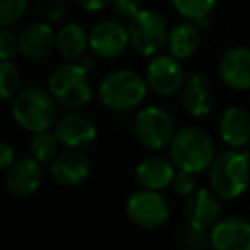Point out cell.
<instances>
[{"mask_svg": "<svg viewBox=\"0 0 250 250\" xmlns=\"http://www.w3.org/2000/svg\"><path fill=\"white\" fill-rule=\"evenodd\" d=\"M218 0H171L173 7L180 12L184 18L197 22L199 19L208 18L214 9Z\"/></svg>", "mask_w": 250, "mask_h": 250, "instance_id": "cell-24", "label": "cell"}, {"mask_svg": "<svg viewBox=\"0 0 250 250\" xmlns=\"http://www.w3.org/2000/svg\"><path fill=\"white\" fill-rule=\"evenodd\" d=\"M195 173L187 170H178V173H175V178L171 182L173 185V190L177 192L182 197H188L192 192H195Z\"/></svg>", "mask_w": 250, "mask_h": 250, "instance_id": "cell-29", "label": "cell"}, {"mask_svg": "<svg viewBox=\"0 0 250 250\" xmlns=\"http://www.w3.org/2000/svg\"><path fill=\"white\" fill-rule=\"evenodd\" d=\"M19 86H21L19 69L11 60H2V63H0V91H2V100H11L18 93Z\"/></svg>", "mask_w": 250, "mask_h": 250, "instance_id": "cell-25", "label": "cell"}, {"mask_svg": "<svg viewBox=\"0 0 250 250\" xmlns=\"http://www.w3.org/2000/svg\"><path fill=\"white\" fill-rule=\"evenodd\" d=\"M28 0H0V24L11 26L24 18Z\"/></svg>", "mask_w": 250, "mask_h": 250, "instance_id": "cell-26", "label": "cell"}, {"mask_svg": "<svg viewBox=\"0 0 250 250\" xmlns=\"http://www.w3.org/2000/svg\"><path fill=\"white\" fill-rule=\"evenodd\" d=\"M59 151V139L55 134H50L48 130L35 132L29 141V153L40 163H48L57 158Z\"/></svg>", "mask_w": 250, "mask_h": 250, "instance_id": "cell-23", "label": "cell"}, {"mask_svg": "<svg viewBox=\"0 0 250 250\" xmlns=\"http://www.w3.org/2000/svg\"><path fill=\"white\" fill-rule=\"evenodd\" d=\"M175 163L163 156H147L136 168V178L143 188L161 190L175 178Z\"/></svg>", "mask_w": 250, "mask_h": 250, "instance_id": "cell-18", "label": "cell"}, {"mask_svg": "<svg viewBox=\"0 0 250 250\" xmlns=\"http://www.w3.org/2000/svg\"><path fill=\"white\" fill-rule=\"evenodd\" d=\"M136 137L147 149H163L170 146L175 136V122L167 110L160 106H147L141 110L134 124Z\"/></svg>", "mask_w": 250, "mask_h": 250, "instance_id": "cell-7", "label": "cell"}, {"mask_svg": "<svg viewBox=\"0 0 250 250\" xmlns=\"http://www.w3.org/2000/svg\"><path fill=\"white\" fill-rule=\"evenodd\" d=\"M219 201L214 192L206 188L192 192L185 202V219L188 226L201 231H209L219 219Z\"/></svg>", "mask_w": 250, "mask_h": 250, "instance_id": "cell-13", "label": "cell"}, {"mask_svg": "<svg viewBox=\"0 0 250 250\" xmlns=\"http://www.w3.org/2000/svg\"><path fill=\"white\" fill-rule=\"evenodd\" d=\"M43 184V170L35 158H22L12 163L5 177V187L16 199H28L38 192Z\"/></svg>", "mask_w": 250, "mask_h": 250, "instance_id": "cell-10", "label": "cell"}, {"mask_svg": "<svg viewBox=\"0 0 250 250\" xmlns=\"http://www.w3.org/2000/svg\"><path fill=\"white\" fill-rule=\"evenodd\" d=\"M129 45V29L117 21H101L89 33V48L101 59L122 55Z\"/></svg>", "mask_w": 250, "mask_h": 250, "instance_id": "cell-11", "label": "cell"}, {"mask_svg": "<svg viewBox=\"0 0 250 250\" xmlns=\"http://www.w3.org/2000/svg\"><path fill=\"white\" fill-rule=\"evenodd\" d=\"M219 77L228 87L236 91L250 89V50L233 46L219 62Z\"/></svg>", "mask_w": 250, "mask_h": 250, "instance_id": "cell-14", "label": "cell"}, {"mask_svg": "<svg viewBox=\"0 0 250 250\" xmlns=\"http://www.w3.org/2000/svg\"><path fill=\"white\" fill-rule=\"evenodd\" d=\"M113 2V7L122 18L132 19L134 16L139 14L143 9H141V0H111Z\"/></svg>", "mask_w": 250, "mask_h": 250, "instance_id": "cell-31", "label": "cell"}, {"mask_svg": "<svg viewBox=\"0 0 250 250\" xmlns=\"http://www.w3.org/2000/svg\"><path fill=\"white\" fill-rule=\"evenodd\" d=\"M216 103L214 87L208 77L195 74L182 86V104L192 117H206L212 111Z\"/></svg>", "mask_w": 250, "mask_h": 250, "instance_id": "cell-15", "label": "cell"}, {"mask_svg": "<svg viewBox=\"0 0 250 250\" xmlns=\"http://www.w3.org/2000/svg\"><path fill=\"white\" fill-rule=\"evenodd\" d=\"M87 45H89V35H86V31L76 22H69L57 31L55 46L63 59L77 60L86 52Z\"/></svg>", "mask_w": 250, "mask_h": 250, "instance_id": "cell-22", "label": "cell"}, {"mask_svg": "<svg viewBox=\"0 0 250 250\" xmlns=\"http://www.w3.org/2000/svg\"><path fill=\"white\" fill-rule=\"evenodd\" d=\"M19 48V38L7 28L2 26L0 29V57L2 60H11Z\"/></svg>", "mask_w": 250, "mask_h": 250, "instance_id": "cell-28", "label": "cell"}, {"mask_svg": "<svg viewBox=\"0 0 250 250\" xmlns=\"http://www.w3.org/2000/svg\"><path fill=\"white\" fill-rule=\"evenodd\" d=\"M149 87L160 96H173L184 86V69L173 55H158L149 62L146 70Z\"/></svg>", "mask_w": 250, "mask_h": 250, "instance_id": "cell-9", "label": "cell"}, {"mask_svg": "<svg viewBox=\"0 0 250 250\" xmlns=\"http://www.w3.org/2000/svg\"><path fill=\"white\" fill-rule=\"evenodd\" d=\"M147 81L134 70H117L100 84V100L113 111H127L139 106L147 93Z\"/></svg>", "mask_w": 250, "mask_h": 250, "instance_id": "cell-4", "label": "cell"}, {"mask_svg": "<svg viewBox=\"0 0 250 250\" xmlns=\"http://www.w3.org/2000/svg\"><path fill=\"white\" fill-rule=\"evenodd\" d=\"M129 40L132 48L144 57L156 55L168 42L165 19L154 11H141L129 22Z\"/></svg>", "mask_w": 250, "mask_h": 250, "instance_id": "cell-6", "label": "cell"}, {"mask_svg": "<svg viewBox=\"0 0 250 250\" xmlns=\"http://www.w3.org/2000/svg\"><path fill=\"white\" fill-rule=\"evenodd\" d=\"M170 158L178 170L201 173L212 165L216 147L211 136L199 127H184L170 143Z\"/></svg>", "mask_w": 250, "mask_h": 250, "instance_id": "cell-1", "label": "cell"}, {"mask_svg": "<svg viewBox=\"0 0 250 250\" xmlns=\"http://www.w3.org/2000/svg\"><path fill=\"white\" fill-rule=\"evenodd\" d=\"M16 160V151L7 143L0 144V168L2 170H9Z\"/></svg>", "mask_w": 250, "mask_h": 250, "instance_id": "cell-32", "label": "cell"}, {"mask_svg": "<svg viewBox=\"0 0 250 250\" xmlns=\"http://www.w3.org/2000/svg\"><path fill=\"white\" fill-rule=\"evenodd\" d=\"M250 180V158L238 151H226L209 167L212 192L221 199H236L245 192Z\"/></svg>", "mask_w": 250, "mask_h": 250, "instance_id": "cell-2", "label": "cell"}, {"mask_svg": "<svg viewBox=\"0 0 250 250\" xmlns=\"http://www.w3.org/2000/svg\"><path fill=\"white\" fill-rule=\"evenodd\" d=\"M12 117L28 132H43L55 125L57 106L52 93L38 87H28L16 96Z\"/></svg>", "mask_w": 250, "mask_h": 250, "instance_id": "cell-3", "label": "cell"}, {"mask_svg": "<svg viewBox=\"0 0 250 250\" xmlns=\"http://www.w3.org/2000/svg\"><path fill=\"white\" fill-rule=\"evenodd\" d=\"M36 9L46 21L59 22L67 16L65 0H36Z\"/></svg>", "mask_w": 250, "mask_h": 250, "instance_id": "cell-27", "label": "cell"}, {"mask_svg": "<svg viewBox=\"0 0 250 250\" xmlns=\"http://www.w3.org/2000/svg\"><path fill=\"white\" fill-rule=\"evenodd\" d=\"M219 136L233 149H238L250 141V117L243 108L229 106L219 118Z\"/></svg>", "mask_w": 250, "mask_h": 250, "instance_id": "cell-20", "label": "cell"}, {"mask_svg": "<svg viewBox=\"0 0 250 250\" xmlns=\"http://www.w3.org/2000/svg\"><path fill=\"white\" fill-rule=\"evenodd\" d=\"M76 2L81 9H84V11L96 12V11H101L110 0H76Z\"/></svg>", "mask_w": 250, "mask_h": 250, "instance_id": "cell-33", "label": "cell"}, {"mask_svg": "<svg viewBox=\"0 0 250 250\" xmlns=\"http://www.w3.org/2000/svg\"><path fill=\"white\" fill-rule=\"evenodd\" d=\"M125 211L134 225L146 229L160 228L170 216V208L165 197L158 194V190L149 188L134 192L127 201Z\"/></svg>", "mask_w": 250, "mask_h": 250, "instance_id": "cell-8", "label": "cell"}, {"mask_svg": "<svg viewBox=\"0 0 250 250\" xmlns=\"http://www.w3.org/2000/svg\"><path fill=\"white\" fill-rule=\"evenodd\" d=\"M48 91L62 106L77 110L91 100V84L87 70L81 63H62L48 79Z\"/></svg>", "mask_w": 250, "mask_h": 250, "instance_id": "cell-5", "label": "cell"}, {"mask_svg": "<svg viewBox=\"0 0 250 250\" xmlns=\"http://www.w3.org/2000/svg\"><path fill=\"white\" fill-rule=\"evenodd\" d=\"M209 236L211 247L218 250H250V223L243 218L218 221Z\"/></svg>", "mask_w": 250, "mask_h": 250, "instance_id": "cell-16", "label": "cell"}, {"mask_svg": "<svg viewBox=\"0 0 250 250\" xmlns=\"http://www.w3.org/2000/svg\"><path fill=\"white\" fill-rule=\"evenodd\" d=\"M180 242L187 247H192V249H206L208 245H211V236H206V231L188 226V229L182 233Z\"/></svg>", "mask_w": 250, "mask_h": 250, "instance_id": "cell-30", "label": "cell"}, {"mask_svg": "<svg viewBox=\"0 0 250 250\" xmlns=\"http://www.w3.org/2000/svg\"><path fill=\"white\" fill-rule=\"evenodd\" d=\"M89 171L91 163L86 154L79 153L72 147L65 153L57 154L50 167V173L55 178V182H59L60 185H69V187L83 184L89 177Z\"/></svg>", "mask_w": 250, "mask_h": 250, "instance_id": "cell-17", "label": "cell"}, {"mask_svg": "<svg viewBox=\"0 0 250 250\" xmlns=\"http://www.w3.org/2000/svg\"><path fill=\"white\" fill-rule=\"evenodd\" d=\"M199 43L201 36L194 22H182L168 33L167 46L170 50V55L178 60H185L194 55L199 48Z\"/></svg>", "mask_w": 250, "mask_h": 250, "instance_id": "cell-21", "label": "cell"}, {"mask_svg": "<svg viewBox=\"0 0 250 250\" xmlns=\"http://www.w3.org/2000/svg\"><path fill=\"white\" fill-rule=\"evenodd\" d=\"M96 124L83 113H67L55 124V136L60 144L72 149L86 147L96 139Z\"/></svg>", "mask_w": 250, "mask_h": 250, "instance_id": "cell-12", "label": "cell"}, {"mask_svg": "<svg viewBox=\"0 0 250 250\" xmlns=\"http://www.w3.org/2000/svg\"><path fill=\"white\" fill-rule=\"evenodd\" d=\"M57 35L48 22H33L19 35V50L31 60L46 57L55 46Z\"/></svg>", "mask_w": 250, "mask_h": 250, "instance_id": "cell-19", "label": "cell"}]
</instances>
